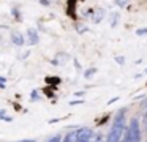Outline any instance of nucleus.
Returning a JSON list of instances; mask_svg holds the SVG:
<instances>
[{"label":"nucleus","instance_id":"9","mask_svg":"<svg viewBox=\"0 0 147 142\" xmlns=\"http://www.w3.org/2000/svg\"><path fill=\"white\" fill-rule=\"evenodd\" d=\"M46 84H48V87H57L60 84V77H57V76H48L46 77Z\"/></svg>","mask_w":147,"mask_h":142},{"label":"nucleus","instance_id":"8","mask_svg":"<svg viewBox=\"0 0 147 142\" xmlns=\"http://www.w3.org/2000/svg\"><path fill=\"white\" fill-rule=\"evenodd\" d=\"M74 9H76V0H68V9H67V14L71 16L73 19H76V13H74Z\"/></svg>","mask_w":147,"mask_h":142},{"label":"nucleus","instance_id":"4","mask_svg":"<svg viewBox=\"0 0 147 142\" xmlns=\"http://www.w3.org/2000/svg\"><path fill=\"white\" fill-rule=\"evenodd\" d=\"M68 60H70V55L67 52H59L55 59L52 60V63L54 65H65V63H68Z\"/></svg>","mask_w":147,"mask_h":142},{"label":"nucleus","instance_id":"13","mask_svg":"<svg viewBox=\"0 0 147 142\" xmlns=\"http://www.w3.org/2000/svg\"><path fill=\"white\" fill-rule=\"evenodd\" d=\"M43 92H45V93L48 95L49 98H52V96H54V92H51V87H46V88H45V90H43Z\"/></svg>","mask_w":147,"mask_h":142},{"label":"nucleus","instance_id":"7","mask_svg":"<svg viewBox=\"0 0 147 142\" xmlns=\"http://www.w3.org/2000/svg\"><path fill=\"white\" fill-rule=\"evenodd\" d=\"M11 40H13V43L16 44V46H22L24 44V36L19 32H13V33H11Z\"/></svg>","mask_w":147,"mask_h":142},{"label":"nucleus","instance_id":"21","mask_svg":"<svg viewBox=\"0 0 147 142\" xmlns=\"http://www.w3.org/2000/svg\"><path fill=\"white\" fill-rule=\"evenodd\" d=\"M40 3H43V5H49L48 0H40Z\"/></svg>","mask_w":147,"mask_h":142},{"label":"nucleus","instance_id":"26","mask_svg":"<svg viewBox=\"0 0 147 142\" xmlns=\"http://www.w3.org/2000/svg\"><path fill=\"white\" fill-rule=\"evenodd\" d=\"M0 41H2V35H0Z\"/></svg>","mask_w":147,"mask_h":142},{"label":"nucleus","instance_id":"19","mask_svg":"<svg viewBox=\"0 0 147 142\" xmlns=\"http://www.w3.org/2000/svg\"><path fill=\"white\" fill-rule=\"evenodd\" d=\"M115 3H117L119 6H123L125 3H127V2H125V0H115Z\"/></svg>","mask_w":147,"mask_h":142},{"label":"nucleus","instance_id":"27","mask_svg":"<svg viewBox=\"0 0 147 142\" xmlns=\"http://www.w3.org/2000/svg\"><path fill=\"white\" fill-rule=\"evenodd\" d=\"M146 73H147V68H146Z\"/></svg>","mask_w":147,"mask_h":142},{"label":"nucleus","instance_id":"14","mask_svg":"<svg viewBox=\"0 0 147 142\" xmlns=\"http://www.w3.org/2000/svg\"><path fill=\"white\" fill-rule=\"evenodd\" d=\"M5 82H7V77L0 76V88H5Z\"/></svg>","mask_w":147,"mask_h":142},{"label":"nucleus","instance_id":"10","mask_svg":"<svg viewBox=\"0 0 147 142\" xmlns=\"http://www.w3.org/2000/svg\"><path fill=\"white\" fill-rule=\"evenodd\" d=\"M95 73H96V68H90V69H87V71L84 73V77H86V79H90L93 74H95Z\"/></svg>","mask_w":147,"mask_h":142},{"label":"nucleus","instance_id":"15","mask_svg":"<svg viewBox=\"0 0 147 142\" xmlns=\"http://www.w3.org/2000/svg\"><path fill=\"white\" fill-rule=\"evenodd\" d=\"M38 92H36V90H33L32 92V98H30V100H32V101H36V100H38Z\"/></svg>","mask_w":147,"mask_h":142},{"label":"nucleus","instance_id":"16","mask_svg":"<svg viewBox=\"0 0 147 142\" xmlns=\"http://www.w3.org/2000/svg\"><path fill=\"white\" fill-rule=\"evenodd\" d=\"M115 62H117L119 65H123V63H125V59H123V57H115Z\"/></svg>","mask_w":147,"mask_h":142},{"label":"nucleus","instance_id":"1","mask_svg":"<svg viewBox=\"0 0 147 142\" xmlns=\"http://www.w3.org/2000/svg\"><path fill=\"white\" fill-rule=\"evenodd\" d=\"M125 109H120L114 117V122H112L111 131L106 136V142H120L123 137L125 133Z\"/></svg>","mask_w":147,"mask_h":142},{"label":"nucleus","instance_id":"6","mask_svg":"<svg viewBox=\"0 0 147 142\" xmlns=\"http://www.w3.org/2000/svg\"><path fill=\"white\" fill-rule=\"evenodd\" d=\"M103 17H105V9L96 8L95 11H92V21L93 22H101Z\"/></svg>","mask_w":147,"mask_h":142},{"label":"nucleus","instance_id":"23","mask_svg":"<svg viewBox=\"0 0 147 142\" xmlns=\"http://www.w3.org/2000/svg\"><path fill=\"white\" fill-rule=\"evenodd\" d=\"M144 109H146V114H144V117H147V103H146V106H144Z\"/></svg>","mask_w":147,"mask_h":142},{"label":"nucleus","instance_id":"25","mask_svg":"<svg viewBox=\"0 0 147 142\" xmlns=\"http://www.w3.org/2000/svg\"><path fill=\"white\" fill-rule=\"evenodd\" d=\"M93 142H101V141H93Z\"/></svg>","mask_w":147,"mask_h":142},{"label":"nucleus","instance_id":"5","mask_svg":"<svg viewBox=\"0 0 147 142\" xmlns=\"http://www.w3.org/2000/svg\"><path fill=\"white\" fill-rule=\"evenodd\" d=\"M27 38H29V43L30 44H36L40 41L38 33H36L35 28H29V30H27Z\"/></svg>","mask_w":147,"mask_h":142},{"label":"nucleus","instance_id":"28","mask_svg":"<svg viewBox=\"0 0 147 142\" xmlns=\"http://www.w3.org/2000/svg\"><path fill=\"white\" fill-rule=\"evenodd\" d=\"M146 142H147V141H146Z\"/></svg>","mask_w":147,"mask_h":142},{"label":"nucleus","instance_id":"12","mask_svg":"<svg viewBox=\"0 0 147 142\" xmlns=\"http://www.w3.org/2000/svg\"><path fill=\"white\" fill-rule=\"evenodd\" d=\"M136 35H138V36H144V35H147V28H138Z\"/></svg>","mask_w":147,"mask_h":142},{"label":"nucleus","instance_id":"2","mask_svg":"<svg viewBox=\"0 0 147 142\" xmlns=\"http://www.w3.org/2000/svg\"><path fill=\"white\" fill-rule=\"evenodd\" d=\"M128 133H130V137H131V142H141V126H139V122L136 118H133L130 122V126H128Z\"/></svg>","mask_w":147,"mask_h":142},{"label":"nucleus","instance_id":"3","mask_svg":"<svg viewBox=\"0 0 147 142\" xmlns=\"http://www.w3.org/2000/svg\"><path fill=\"white\" fill-rule=\"evenodd\" d=\"M93 131L90 128H81L74 133V142H90Z\"/></svg>","mask_w":147,"mask_h":142},{"label":"nucleus","instance_id":"24","mask_svg":"<svg viewBox=\"0 0 147 142\" xmlns=\"http://www.w3.org/2000/svg\"><path fill=\"white\" fill-rule=\"evenodd\" d=\"M21 142H35V141H32V139H30V141H21Z\"/></svg>","mask_w":147,"mask_h":142},{"label":"nucleus","instance_id":"18","mask_svg":"<svg viewBox=\"0 0 147 142\" xmlns=\"http://www.w3.org/2000/svg\"><path fill=\"white\" fill-rule=\"evenodd\" d=\"M117 17H119L117 14H112V25H115V24H117Z\"/></svg>","mask_w":147,"mask_h":142},{"label":"nucleus","instance_id":"22","mask_svg":"<svg viewBox=\"0 0 147 142\" xmlns=\"http://www.w3.org/2000/svg\"><path fill=\"white\" fill-rule=\"evenodd\" d=\"M5 117V110H0V118H3Z\"/></svg>","mask_w":147,"mask_h":142},{"label":"nucleus","instance_id":"11","mask_svg":"<svg viewBox=\"0 0 147 142\" xmlns=\"http://www.w3.org/2000/svg\"><path fill=\"white\" fill-rule=\"evenodd\" d=\"M120 142H131V137H130V133H128V129H125L123 133V137H122Z\"/></svg>","mask_w":147,"mask_h":142},{"label":"nucleus","instance_id":"20","mask_svg":"<svg viewBox=\"0 0 147 142\" xmlns=\"http://www.w3.org/2000/svg\"><path fill=\"white\" fill-rule=\"evenodd\" d=\"M144 131L147 133V117H144Z\"/></svg>","mask_w":147,"mask_h":142},{"label":"nucleus","instance_id":"17","mask_svg":"<svg viewBox=\"0 0 147 142\" xmlns=\"http://www.w3.org/2000/svg\"><path fill=\"white\" fill-rule=\"evenodd\" d=\"M48 142H60V137L59 136H55V137H52V139H49Z\"/></svg>","mask_w":147,"mask_h":142}]
</instances>
